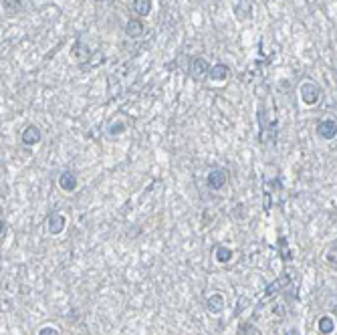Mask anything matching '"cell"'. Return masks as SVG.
<instances>
[{
  "mask_svg": "<svg viewBox=\"0 0 337 335\" xmlns=\"http://www.w3.org/2000/svg\"><path fill=\"white\" fill-rule=\"evenodd\" d=\"M226 184H228V172L222 168H216L206 176V186L210 190H222Z\"/></svg>",
  "mask_w": 337,
  "mask_h": 335,
  "instance_id": "obj_2",
  "label": "cell"
},
{
  "mask_svg": "<svg viewBox=\"0 0 337 335\" xmlns=\"http://www.w3.org/2000/svg\"><path fill=\"white\" fill-rule=\"evenodd\" d=\"M317 135L321 137V139H333L337 133V123L335 119H321L319 123H317Z\"/></svg>",
  "mask_w": 337,
  "mask_h": 335,
  "instance_id": "obj_5",
  "label": "cell"
},
{
  "mask_svg": "<svg viewBox=\"0 0 337 335\" xmlns=\"http://www.w3.org/2000/svg\"><path fill=\"white\" fill-rule=\"evenodd\" d=\"M39 335H61V333H59V329H57V327H53V325H47V327L39 329Z\"/></svg>",
  "mask_w": 337,
  "mask_h": 335,
  "instance_id": "obj_19",
  "label": "cell"
},
{
  "mask_svg": "<svg viewBox=\"0 0 337 335\" xmlns=\"http://www.w3.org/2000/svg\"><path fill=\"white\" fill-rule=\"evenodd\" d=\"M59 188H61L63 192H75V190H77V176H75L71 170L63 172V174L59 176Z\"/></svg>",
  "mask_w": 337,
  "mask_h": 335,
  "instance_id": "obj_9",
  "label": "cell"
},
{
  "mask_svg": "<svg viewBox=\"0 0 337 335\" xmlns=\"http://www.w3.org/2000/svg\"><path fill=\"white\" fill-rule=\"evenodd\" d=\"M228 75H230V69H228V65H224V63H216L208 71V77L212 81H220V83H224L226 79H228Z\"/></svg>",
  "mask_w": 337,
  "mask_h": 335,
  "instance_id": "obj_10",
  "label": "cell"
},
{
  "mask_svg": "<svg viewBox=\"0 0 337 335\" xmlns=\"http://www.w3.org/2000/svg\"><path fill=\"white\" fill-rule=\"evenodd\" d=\"M299 95H301V101H303L307 107H313V105H317V103L321 101L323 91H321V87H319L317 83H313V81H303L301 87H299Z\"/></svg>",
  "mask_w": 337,
  "mask_h": 335,
  "instance_id": "obj_1",
  "label": "cell"
},
{
  "mask_svg": "<svg viewBox=\"0 0 337 335\" xmlns=\"http://www.w3.org/2000/svg\"><path fill=\"white\" fill-rule=\"evenodd\" d=\"M152 0H133V12L137 14V16H148L150 12H152Z\"/></svg>",
  "mask_w": 337,
  "mask_h": 335,
  "instance_id": "obj_13",
  "label": "cell"
},
{
  "mask_svg": "<svg viewBox=\"0 0 337 335\" xmlns=\"http://www.w3.org/2000/svg\"><path fill=\"white\" fill-rule=\"evenodd\" d=\"M123 131H125V125L121 121H115L113 125H109V129H107L109 135H117V133H123Z\"/></svg>",
  "mask_w": 337,
  "mask_h": 335,
  "instance_id": "obj_18",
  "label": "cell"
},
{
  "mask_svg": "<svg viewBox=\"0 0 337 335\" xmlns=\"http://www.w3.org/2000/svg\"><path fill=\"white\" fill-rule=\"evenodd\" d=\"M0 6H2V12L12 18L22 10V0H2Z\"/></svg>",
  "mask_w": 337,
  "mask_h": 335,
  "instance_id": "obj_12",
  "label": "cell"
},
{
  "mask_svg": "<svg viewBox=\"0 0 337 335\" xmlns=\"http://www.w3.org/2000/svg\"><path fill=\"white\" fill-rule=\"evenodd\" d=\"M317 329L321 331L323 335H331L333 331H335V321L331 319V317H321L319 321H317Z\"/></svg>",
  "mask_w": 337,
  "mask_h": 335,
  "instance_id": "obj_14",
  "label": "cell"
},
{
  "mask_svg": "<svg viewBox=\"0 0 337 335\" xmlns=\"http://www.w3.org/2000/svg\"><path fill=\"white\" fill-rule=\"evenodd\" d=\"M4 230H6V222H4V220H2V218H0V236H2V234H4Z\"/></svg>",
  "mask_w": 337,
  "mask_h": 335,
  "instance_id": "obj_21",
  "label": "cell"
},
{
  "mask_svg": "<svg viewBox=\"0 0 337 335\" xmlns=\"http://www.w3.org/2000/svg\"><path fill=\"white\" fill-rule=\"evenodd\" d=\"M89 55V51H87V47L81 43V41H77V45L73 47V57L77 59V61H81L83 57H87Z\"/></svg>",
  "mask_w": 337,
  "mask_h": 335,
  "instance_id": "obj_16",
  "label": "cell"
},
{
  "mask_svg": "<svg viewBox=\"0 0 337 335\" xmlns=\"http://www.w3.org/2000/svg\"><path fill=\"white\" fill-rule=\"evenodd\" d=\"M285 335H301V333H299L295 327H291V329H287V333H285Z\"/></svg>",
  "mask_w": 337,
  "mask_h": 335,
  "instance_id": "obj_22",
  "label": "cell"
},
{
  "mask_svg": "<svg viewBox=\"0 0 337 335\" xmlns=\"http://www.w3.org/2000/svg\"><path fill=\"white\" fill-rule=\"evenodd\" d=\"M214 257H216V261H218L220 265H226V263H230V259L234 257V253H232L228 246H218Z\"/></svg>",
  "mask_w": 337,
  "mask_h": 335,
  "instance_id": "obj_15",
  "label": "cell"
},
{
  "mask_svg": "<svg viewBox=\"0 0 337 335\" xmlns=\"http://www.w3.org/2000/svg\"><path fill=\"white\" fill-rule=\"evenodd\" d=\"M125 35H127L129 39H139V37L144 35V22H142L139 18L127 20V24H125Z\"/></svg>",
  "mask_w": 337,
  "mask_h": 335,
  "instance_id": "obj_11",
  "label": "cell"
},
{
  "mask_svg": "<svg viewBox=\"0 0 337 335\" xmlns=\"http://www.w3.org/2000/svg\"><path fill=\"white\" fill-rule=\"evenodd\" d=\"M206 311L210 315H218L224 311V295L222 293H212L208 299H206Z\"/></svg>",
  "mask_w": 337,
  "mask_h": 335,
  "instance_id": "obj_6",
  "label": "cell"
},
{
  "mask_svg": "<svg viewBox=\"0 0 337 335\" xmlns=\"http://www.w3.org/2000/svg\"><path fill=\"white\" fill-rule=\"evenodd\" d=\"M41 139H43V131L37 127V125H26L24 129H22V133H20V142L24 144V146H37V144H41Z\"/></svg>",
  "mask_w": 337,
  "mask_h": 335,
  "instance_id": "obj_4",
  "label": "cell"
},
{
  "mask_svg": "<svg viewBox=\"0 0 337 335\" xmlns=\"http://www.w3.org/2000/svg\"><path fill=\"white\" fill-rule=\"evenodd\" d=\"M232 12L240 22H246L252 16V2L250 0H230Z\"/></svg>",
  "mask_w": 337,
  "mask_h": 335,
  "instance_id": "obj_3",
  "label": "cell"
},
{
  "mask_svg": "<svg viewBox=\"0 0 337 335\" xmlns=\"http://www.w3.org/2000/svg\"><path fill=\"white\" fill-rule=\"evenodd\" d=\"M325 259H327L329 265H335V248H329L327 255H325Z\"/></svg>",
  "mask_w": 337,
  "mask_h": 335,
  "instance_id": "obj_20",
  "label": "cell"
},
{
  "mask_svg": "<svg viewBox=\"0 0 337 335\" xmlns=\"http://www.w3.org/2000/svg\"><path fill=\"white\" fill-rule=\"evenodd\" d=\"M65 226H67V218H65V214H61V212H53L51 216H49V220H47V228H49V232L57 236V234H61L63 230H65Z\"/></svg>",
  "mask_w": 337,
  "mask_h": 335,
  "instance_id": "obj_8",
  "label": "cell"
},
{
  "mask_svg": "<svg viewBox=\"0 0 337 335\" xmlns=\"http://www.w3.org/2000/svg\"><path fill=\"white\" fill-rule=\"evenodd\" d=\"M236 335H259V331H257L255 325H250V323H242V325L238 327Z\"/></svg>",
  "mask_w": 337,
  "mask_h": 335,
  "instance_id": "obj_17",
  "label": "cell"
},
{
  "mask_svg": "<svg viewBox=\"0 0 337 335\" xmlns=\"http://www.w3.org/2000/svg\"><path fill=\"white\" fill-rule=\"evenodd\" d=\"M210 71V63L204 59V57H194L192 61V67H190V73L194 79H202L204 75H208Z\"/></svg>",
  "mask_w": 337,
  "mask_h": 335,
  "instance_id": "obj_7",
  "label": "cell"
}]
</instances>
